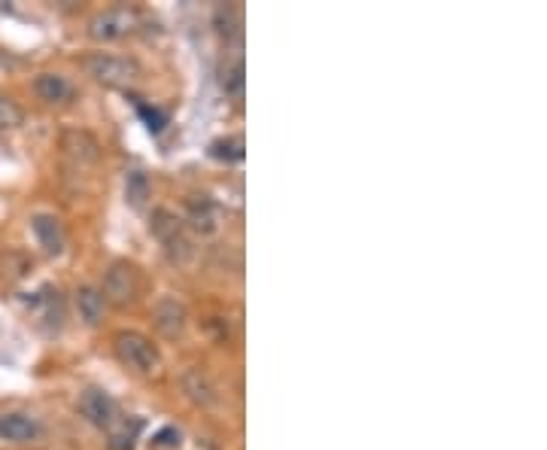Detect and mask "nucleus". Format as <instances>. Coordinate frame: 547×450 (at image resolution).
Returning a JSON list of instances; mask_svg holds the SVG:
<instances>
[{"label":"nucleus","instance_id":"12","mask_svg":"<svg viewBox=\"0 0 547 450\" xmlns=\"http://www.w3.org/2000/svg\"><path fill=\"white\" fill-rule=\"evenodd\" d=\"M34 92L46 104H67L73 97V86L61 74H40L34 79Z\"/></svg>","mask_w":547,"mask_h":450},{"label":"nucleus","instance_id":"14","mask_svg":"<svg viewBox=\"0 0 547 450\" xmlns=\"http://www.w3.org/2000/svg\"><path fill=\"white\" fill-rule=\"evenodd\" d=\"M73 302H77V311H79V320L86 322V326H100V320H104V295L95 286H79L77 292H73Z\"/></svg>","mask_w":547,"mask_h":450},{"label":"nucleus","instance_id":"16","mask_svg":"<svg viewBox=\"0 0 547 450\" xmlns=\"http://www.w3.org/2000/svg\"><path fill=\"white\" fill-rule=\"evenodd\" d=\"M210 156L232 165V161H243V138L234 134V138H219L210 143Z\"/></svg>","mask_w":547,"mask_h":450},{"label":"nucleus","instance_id":"13","mask_svg":"<svg viewBox=\"0 0 547 450\" xmlns=\"http://www.w3.org/2000/svg\"><path fill=\"white\" fill-rule=\"evenodd\" d=\"M36 420H31L27 414H4L0 417V441H13V445H25V441L36 438Z\"/></svg>","mask_w":547,"mask_h":450},{"label":"nucleus","instance_id":"11","mask_svg":"<svg viewBox=\"0 0 547 450\" xmlns=\"http://www.w3.org/2000/svg\"><path fill=\"white\" fill-rule=\"evenodd\" d=\"M152 326L159 329L161 338H180L189 326V313L177 299H161L152 308Z\"/></svg>","mask_w":547,"mask_h":450},{"label":"nucleus","instance_id":"3","mask_svg":"<svg viewBox=\"0 0 547 450\" xmlns=\"http://www.w3.org/2000/svg\"><path fill=\"white\" fill-rule=\"evenodd\" d=\"M113 353L125 368L137 374H152L161 368V353L150 338L140 332H119L113 338Z\"/></svg>","mask_w":547,"mask_h":450},{"label":"nucleus","instance_id":"15","mask_svg":"<svg viewBox=\"0 0 547 450\" xmlns=\"http://www.w3.org/2000/svg\"><path fill=\"white\" fill-rule=\"evenodd\" d=\"M125 198L137 210L146 204V198H150V177L143 170H128L125 174Z\"/></svg>","mask_w":547,"mask_h":450},{"label":"nucleus","instance_id":"10","mask_svg":"<svg viewBox=\"0 0 547 450\" xmlns=\"http://www.w3.org/2000/svg\"><path fill=\"white\" fill-rule=\"evenodd\" d=\"M61 149L79 165H98L100 161V143L86 128H64L61 131Z\"/></svg>","mask_w":547,"mask_h":450},{"label":"nucleus","instance_id":"21","mask_svg":"<svg viewBox=\"0 0 547 450\" xmlns=\"http://www.w3.org/2000/svg\"><path fill=\"white\" fill-rule=\"evenodd\" d=\"M180 445V432L177 429H161L155 435V447H177Z\"/></svg>","mask_w":547,"mask_h":450},{"label":"nucleus","instance_id":"18","mask_svg":"<svg viewBox=\"0 0 547 450\" xmlns=\"http://www.w3.org/2000/svg\"><path fill=\"white\" fill-rule=\"evenodd\" d=\"M222 88H225L228 97H234V101H241L243 97V65L241 61H234V65L222 74Z\"/></svg>","mask_w":547,"mask_h":450},{"label":"nucleus","instance_id":"17","mask_svg":"<svg viewBox=\"0 0 547 450\" xmlns=\"http://www.w3.org/2000/svg\"><path fill=\"white\" fill-rule=\"evenodd\" d=\"M25 122V113L9 95H0V131H13Z\"/></svg>","mask_w":547,"mask_h":450},{"label":"nucleus","instance_id":"7","mask_svg":"<svg viewBox=\"0 0 547 450\" xmlns=\"http://www.w3.org/2000/svg\"><path fill=\"white\" fill-rule=\"evenodd\" d=\"M186 216L191 229L204 238H213L222 229V210H219V204L210 195H191L186 201Z\"/></svg>","mask_w":547,"mask_h":450},{"label":"nucleus","instance_id":"4","mask_svg":"<svg viewBox=\"0 0 547 450\" xmlns=\"http://www.w3.org/2000/svg\"><path fill=\"white\" fill-rule=\"evenodd\" d=\"M100 295H104V304H109V308H128V304H134L137 295H140V268L128 262V259H116L104 274Z\"/></svg>","mask_w":547,"mask_h":450},{"label":"nucleus","instance_id":"2","mask_svg":"<svg viewBox=\"0 0 547 450\" xmlns=\"http://www.w3.org/2000/svg\"><path fill=\"white\" fill-rule=\"evenodd\" d=\"M82 67H86V74L91 79H98V83L107 88H128L143 77V67L137 65L134 58L113 56V52H91V56H86V61H82Z\"/></svg>","mask_w":547,"mask_h":450},{"label":"nucleus","instance_id":"9","mask_svg":"<svg viewBox=\"0 0 547 450\" xmlns=\"http://www.w3.org/2000/svg\"><path fill=\"white\" fill-rule=\"evenodd\" d=\"M182 393L189 395L191 404H198V408H204V411L216 408V402H219V390H216L213 377L198 365H191L182 372Z\"/></svg>","mask_w":547,"mask_h":450},{"label":"nucleus","instance_id":"22","mask_svg":"<svg viewBox=\"0 0 547 450\" xmlns=\"http://www.w3.org/2000/svg\"><path fill=\"white\" fill-rule=\"evenodd\" d=\"M140 116H143L146 122H150V128H152V131H161V128H164V122H168L159 110H150V107H143V104H140Z\"/></svg>","mask_w":547,"mask_h":450},{"label":"nucleus","instance_id":"1","mask_svg":"<svg viewBox=\"0 0 547 450\" xmlns=\"http://www.w3.org/2000/svg\"><path fill=\"white\" fill-rule=\"evenodd\" d=\"M150 231L164 247V253H168V259L173 265L191 262L195 247H191V240L186 235V225H182V220L173 210H168V207H155L152 216H150Z\"/></svg>","mask_w":547,"mask_h":450},{"label":"nucleus","instance_id":"5","mask_svg":"<svg viewBox=\"0 0 547 450\" xmlns=\"http://www.w3.org/2000/svg\"><path fill=\"white\" fill-rule=\"evenodd\" d=\"M137 22H140V15H137V10H131V6H109V10L98 13L95 19L88 22V37L98 43L122 40L137 28Z\"/></svg>","mask_w":547,"mask_h":450},{"label":"nucleus","instance_id":"20","mask_svg":"<svg viewBox=\"0 0 547 450\" xmlns=\"http://www.w3.org/2000/svg\"><path fill=\"white\" fill-rule=\"evenodd\" d=\"M137 429H140V423H131V429H128V423L122 429H113V435H109V447L113 450H134V438H137Z\"/></svg>","mask_w":547,"mask_h":450},{"label":"nucleus","instance_id":"6","mask_svg":"<svg viewBox=\"0 0 547 450\" xmlns=\"http://www.w3.org/2000/svg\"><path fill=\"white\" fill-rule=\"evenodd\" d=\"M79 414L91 423V426L113 429L116 420H119V404L107 390H100V386H88V390H82V395H79Z\"/></svg>","mask_w":547,"mask_h":450},{"label":"nucleus","instance_id":"19","mask_svg":"<svg viewBox=\"0 0 547 450\" xmlns=\"http://www.w3.org/2000/svg\"><path fill=\"white\" fill-rule=\"evenodd\" d=\"M216 28L219 34H225V37H232V34L241 31V15H237L234 6H216Z\"/></svg>","mask_w":547,"mask_h":450},{"label":"nucleus","instance_id":"8","mask_svg":"<svg viewBox=\"0 0 547 450\" xmlns=\"http://www.w3.org/2000/svg\"><path fill=\"white\" fill-rule=\"evenodd\" d=\"M31 231L49 256H61L64 247H67V231H64V222L52 213H34L31 216Z\"/></svg>","mask_w":547,"mask_h":450}]
</instances>
